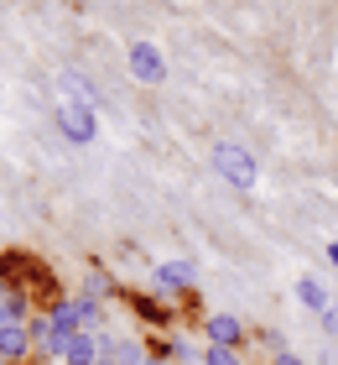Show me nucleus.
<instances>
[{"mask_svg": "<svg viewBox=\"0 0 338 365\" xmlns=\"http://www.w3.org/2000/svg\"><path fill=\"white\" fill-rule=\"evenodd\" d=\"M297 297H302V303H307V308H317V313H328V292L317 287L312 277H302V282H297Z\"/></svg>", "mask_w": 338, "mask_h": 365, "instance_id": "1", "label": "nucleus"}, {"mask_svg": "<svg viewBox=\"0 0 338 365\" xmlns=\"http://www.w3.org/2000/svg\"><path fill=\"white\" fill-rule=\"evenodd\" d=\"M208 334H213L218 344H234V339H240V324H234V319H213V324H208Z\"/></svg>", "mask_w": 338, "mask_h": 365, "instance_id": "2", "label": "nucleus"}, {"mask_svg": "<svg viewBox=\"0 0 338 365\" xmlns=\"http://www.w3.org/2000/svg\"><path fill=\"white\" fill-rule=\"evenodd\" d=\"M68 360H73V365H89V360H94V339H73V344H68Z\"/></svg>", "mask_w": 338, "mask_h": 365, "instance_id": "3", "label": "nucleus"}, {"mask_svg": "<svg viewBox=\"0 0 338 365\" xmlns=\"http://www.w3.org/2000/svg\"><path fill=\"white\" fill-rule=\"evenodd\" d=\"M208 365H234V355H229V350H224V344H218V350H213V355H208Z\"/></svg>", "mask_w": 338, "mask_h": 365, "instance_id": "4", "label": "nucleus"}, {"mask_svg": "<svg viewBox=\"0 0 338 365\" xmlns=\"http://www.w3.org/2000/svg\"><path fill=\"white\" fill-rule=\"evenodd\" d=\"M323 319H328V329H333V334H338V308H328V313H323Z\"/></svg>", "mask_w": 338, "mask_h": 365, "instance_id": "5", "label": "nucleus"}, {"mask_svg": "<svg viewBox=\"0 0 338 365\" xmlns=\"http://www.w3.org/2000/svg\"><path fill=\"white\" fill-rule=\"evenodd\" d=\"M328 256H333V267H338V245H328Z\"/></svg>", "mask_w": 338, "mask_h": 365, "instance_id": "6", "label": "nucleus"}]
</instances>
